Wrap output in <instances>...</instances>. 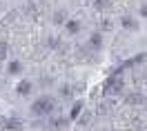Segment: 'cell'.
Returning a JSON list of instances; mask_svg holds the SVG:
<instances>
[{
	"mask_svg": "<svg viewBox=\"0 0 147 131\" xmlns=\"http://www.w3.org/2000/svg\"><path fill=\"white\" fill-rule=\"evenodd\" d=\"M51 109H54L51 98H38V100H34V104H31V113H34V116H47V113H51Z\"/></svg>",
	"mask_w": 147,
	"mask_h": 131,
	"instance_id": "6da1fadb",
	"label": "cell"
},
{
	"mask_svg": "<svg viewBox=\"0 0 147 131\" xmlns=\"http://www.w3.org/2000/svg\"><path fill=\"white\" fill-rule=\"evenodd\" d=\"M120 89H123V80H120V78L109 80V82H107V87H105V91H109V94H118Z\"/></svg>",
	"mask_w": 147,
	"mask_h": 131,
	"instance_id": "7a4b0ae2",
	"label": "cell"
},
{
	"mask_svg": "<svg viewBox=\"0 0 147 131\" xmlns=\"http://www.w3.org/2000/svg\"><path fill=\"white\" fill-rule=\"evenodd\" d=\"M7 131H20V122L18 120H9L7 122Z\"/></svg>",
	"mask_w": 147,
	"mask_h": 131,
	"instance_id": "3957f363",
	"label": "cell"
},
{
	"mask_svg": "<svg viewBox=\"0 0 147 131\" xmlns=\"http://www.w3.org/2000/svg\"><path fill=\"white\" fill-rule=\"evenodd\" d=\"M29 89H31V82H22V84L18 87V91H20V94H27Z\"/></svg>",
	"mask_w": 147,
	"mask_h": 131,
	"instance_id": "277c9868",
	"label": "cell"
},
{
	"mask_svg": "<svg viewBox=\"0 0 147 131\" xmlns=\"http://www.w3.org/2000/svg\"><path fill=\"white\" fill-rule=\"evenodd\" d=\"M125 27H127V29H134L136 25H134V20H131V18H125Z\"/></svg>",
	"mask_w": 147,
	"mask_h": 131,
	"instance_id": "5b68a950",
	"label": "cell"
},
{
	"mask_svg": "<svg viewBox=\"0 0 147 131\" xmlns=\"http://www.w3.org/2000/svg\"><path fill=\"white\" fill-rule=\"evenodd\" d=\"M18 69H20L18 62H11V65H9V71H18Z\"/></svg>",
	"mask_w": 147,
	"mask_h": 131,
	"instance_id": "8992f818",
	"label": "cell"
},
{
	"mask_svg": "<svg viewBox=\"0 0 147 131\" xmlns=\"http://www.w3.org/2000/svg\"><path fill=\"white\" fill-rule=\"evenodd\" d=\"M140 13H143V16H145V18H147V5H145V7H143V11H140Z\"/></svg>",
	"mask_w": 147,
	"mask_h": 131,
	"instance_id": "52a82bcc",
	"label": "cell"
}]
</instances>
